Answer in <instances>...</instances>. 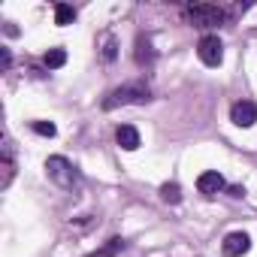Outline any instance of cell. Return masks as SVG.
I'll return each instance as SVG.
<instances>
[{"mask_svg": "<svg viewBox=\"0 0 257 257\" xmlns=\"http://www.w3.org/2000/svg\"><path fill=\"white\" fill-rule=\"evenodd\" d=\"M185 16L197 28H215V25H224V19H227V13L221 7H212V4H191L185 10Z\"/></svg>", "mask_w": 257, "mask_h": 257, "instance_id": "cell-1", "label": "cell"}, {"mask_svg": "<svg viewBox=\"0 0 257 257\" xmlns=\"http://www.w3.org/2000/svg\"><path fill=\"white\" fill-rule=\"evenodd\" d=\"M46 173H49V179L55 182V185H61V188H76L79 185V173H76V167L67 161V158H49L46 161Z\"/></svg>", "mask_w": 257, "mask_h": 257, "instance_id": "cell-2", "label": "cell"}, {"mask_svg": "<svg viewBox=\"0 0 257 257\" xmlns=\"http://www.w3.org/2000/svg\"><path fill=\"white\" fill-rule=\"evenodd\" d=\"M146 100H149V88H146V85H124V88L112 91V94L103 100V106H106V109H115V106H127V103H146Z\"/></svg>", "mask_w": 257, "mask_h": 257, "instance_id": "cell-3", "label": "cell"}, {"mask_svg": "<svg viewBox=\"0 0 257 257\" xmlns=\"http://www.w3.org/2000/svg\"><path fill=\"white\" fill-rule=\"evenodd\" d=\"M197 55H200V61L206 64V67H218L221 61H224V46H221V40L218 37H203L200 40V46H197Z\"/></svg>", "mask_w": 257, "mask_h": 257, "instance_id": "cell-4", "label": "cell"}, {"mask_svg": "<svg viewBox=\"0 0 257 257\" xmlns=\"http://www.w3.org/2000/svg\"><path fill=\"white\" fill-rule=\"evenodd\" d=\"M230 118H233L236 127H251V124L257 121V106L248 103V100H242V103H236V106L230 109Z\"/></svg>", "mask_w": 257, "mask_h": 257, "instance_id": "cell-5", "label": "cell"}, {"mask_svg": "<svg viewBox=\"0 0 257 257\" xmlns=\"http://www.w3.org/2000/svg\"><path fill=\"white\" fill-rule=\"evenodd\" d=\"M248 248H251V236H248V233H230V236L224 239V245H221V251H224L227 257H242Z\"/></svg>", "mask_w": 257, "mask_h": 257, "instance_id": "cell-6", "label": "cell"}, {"mask_svg": "<svg viewBox=\"0 0 257 257\" xmlns=\"http://www.w3.org/2000/svg\"><path fill=\"white\" fill-rule=\"evenodd\" d=\"M197 188H200V194L215 197L218 191H224V176H221V173H215V170H209V173H203V176L197 179Z\"/></svg>", "mask_w": 257, "mask_h": 257, "instance_id": "cell-7", "label": "cell"}, {"mask_svg": "<svg viewBox=\"0 0 257 257\" xmlns=\"http://www.w3.org/2000/svg\"><path fill=\"white\" fill-rule=\"evenodd\" d=\"M115 140H118V146L127 149V152H137V149H140V131H137L134 124H121L118 131H115Z\"/></svg>", "mask_w": 257, "mask_h": 257, "instance_id": "cell-8", "label": "cell"}, {"mask_svg": "<svg viewBox=\"0 0 257 257\" xmlns=\"http://www.w3.org/2000/svg\"><path fill=\"white\" fill-rule=\"evenodd\" d=\"M13 173H16V161H13V143H4V179H0V185L10 188L13 182Z\"/></svg>", "mask_w": 257, "mask_h": 257, "instance_id": "cell-9", "label": "cell"}, {"mask_svg": "<svg viewBox=\"0 0 257 257\" xmlns=\"http://www.w3.org/2000/svg\"><path fill=\"white\" fill-rule=\"evenodd\" d=\"M161 197H164L167 203H173V206H176V203H182V188H179L176 182H167V185L161 188Z\"/></svg>", "mask_w": 257, "mask_h": 257, "instance_id": "cell-10", "label": "cell"}, {"mask_svg": "<svg viewBox=\"0 0 257 257\" xmlns=\"http://www.w3.org/2000/svg\"><path fill=\"white\" fill-rule=\"evenodd\" d=\"M121 248H124V239H109L106 248H100V251H94V254H88V257H115Z\"/></svg>", "mask_w": 257, "mask_h": 257, "instance_id": "cell-11", "label": "cell"}, {"mask_svg": "<svg viewBox=\"0 0 257 257\" xmlns=\"http://www.w3.org/2000/svg\"><path fill=\"white\" fill-rule=\"evenodd\" d=\"M73 19H76V10L73 7H67V4H58L55 7V22L58 25H70Z\"/></svg>", "mask_w": 257, "mask_h": 257, "instance_id": "cell-12", "label": "cell"}, {"mask_svg": "<svg viewBox=\"0 0 257 257\" xmlns=\"http://www.w3.org/2000/svg\"><path fill=\"white\" fill-rule=\"evenodd\" d=\"M67 64V52L64 49H52L49 55H46V67L49 70H58V67H64Z\"/></svg>", "mask_w": 257, "mask_h": 257, "instance_id": "cell-13", "label": "cell"}, {"mask_svg": "<svg viewBox=\"0 0 257 257\" xmlns=\"http://www.w3.org/2000/svg\"><path fill=\"white\" fill-rule=\"evenodd\" d=\"M152 58H155L152 43H149V40H140V43H137V61H140V64H152Z\"/></svg>", "mask_w": 257, "mask_h": 257, "instance_id": "cell-14", "label": "cell"}, {"mask_svg": "<svg viewBox=\"0 0 257 257\" xmlns=\"http://www.w3.org/2000/svg\"><path fill=\"white\" fill-rule=\"evenodd\" d=\"M34 131L40 137H55V124L52 121H34Z\"/></svg>", "mask_w": 257, "mask_h": 257, "instance_id": "cell-15", "label": "cell"}, {"mask_svg": "<svg viewBox=\"0 0 257 257\" xmlns=\"http://www.w3.org/2000/svg\"><path fill=\"white\" fill-rule=\"evenodd\" d=\"M115 49H118V46H115V40H112V37H106V43H103V61H115V55H118Z\"/></svg>", "mask_w": 257, "mask_h": 257, "instance_id": "cell-16", "label": "cell"}, {"mask_svg": "<svg viewBox=\"0 0 257 257\" xmlns=\"http://www.w3.org/2000/svg\"><path fill=\"white\" fill-rule=\"evenodd\" d=\"M0 58H4V70L13 67V58H10V49H0Z\"/></svg>", "mask_w": 257, "mask_h": 257, "instance_id": "cell-17", "label": "cell"}]
</instances>
